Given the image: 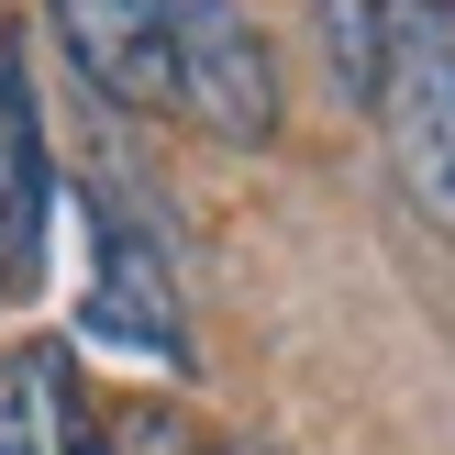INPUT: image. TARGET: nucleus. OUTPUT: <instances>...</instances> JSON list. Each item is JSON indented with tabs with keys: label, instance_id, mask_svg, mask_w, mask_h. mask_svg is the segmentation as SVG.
I'll return each mask as SVG.
<instances>
[{
	"label": "nucleus",
	"instance_id": "6",
	"mask_svg": "<svg viewBox=\"0 0 455 455\" xmlns=\"http://www.w3.org/2000/svg\"><path fill=\"white\" fill-rule=\"evenodd\" d=\"M44 200H56V178H44L34 100H22V56H0V300L34 289L44 267Z\"/></svg>",
	"mask_w": 455,
	"mask_h": 455
},
{
	"label": "nucleus",
	"instance_id": "9",
	"mask_svg": "<svg viewBox=\"0 0 455 455\" xmlns=\"http://www.w3.org/2000/svg\"><path fill=\"white\" fill-rule=\"evenodd\" d=\"M444 34H455V0H444Z\"/></svg>",
	"mask_w": 455,
	"mask_h": 455
},
{
	"label": "nucleus",
	"instance_id": "2",
	"mask_svg": "<svg viewBox=\"0 0 455 455\" xmlns=\"http://www.w3.org/2000/svg\"><path fill=\"white\" fill-rule=\"evenodd\" d=\"M167 78L178 111H200V133L278 145V56L244 0H167Z\"/></svg>",
	"mask_w": 455,
	"mask_h": 455
},
{
	"label": "nucleus",
	"instance_id": "4",
	"mask_svg": "<svg viewBox=\"0 0 455 455\" xmlns=\"http://www.w3.org/2000/svg\"><path fill=\"white\" fill-rule=\"evenodd\" d=\"M78 56V78L123 111H167L178 78H167V0H44Z\"/></svg>",
	"mask_w": 455,
	"mask_h": 455
},
{
	"label": "nucleus",
	"instance_id": "3",
	"mask_svg": "<svg viewBox=\"0 0 455 455\" xmlns=\"http://www.w3.org/2000/svg\"><path fill=\"white\" fill-rule=\"evenodd\" d=\"M89 333L156 355V367H189V323H178V278L156 256V234L111 200H89Z\"/></svg>",
	"mask_w": 455,
	"mask_h": 455
},
{
	"label": "nucleus",
	"instance_id": "8",
	"mask_svg": "<svg viewBox=\"0 0 455 455\" xmlns=\"http://www.w3.org/2000/svg\"><path fill=\"white\" fill-rule=\"evenodd\" d=\"M212 455H256V444H212Z\"/></svg>",
	"mask_w": 455,
	"mask_h": 455
},
{
	"label": "nucleus",
	"instance_id": "7",
	"mask_svg": "<svg viewBox=\"0 0 455 455\" xmlns=\"http://www.w3.org/2000/svg\"><path fill=\"white\" fill-rule=\"evenodd\" d=\"M389 22H400V0H311V44H323V78L345 89L355 111L378 100V67H389Z\"/></svg>",
	"mask_w": 455,
	"mask_h": 455
},
{
	"label": "nucleus",
	"instance_id": "1",
	"mask_svg": "<svg viewBox=\"0 0 455 455\" xmlns=\"http://www.w3.org/2000/svg\"><path fill=\"white\" fill-rule=\"evenodd\" d=\"M378 145H389V178L434 234H455V34L444 0H400L389 22V67H378Z\"/></svg>",
	"mask_w": 455,
	"mask_h": 455
},
{
	"label": "nucleus",
	"instance_id": "5",
	"mask_svg": "<svg viewBox=\"0 0 455 455\" xmlns=\"http://www.w3.org/2000/svg\"><path fill=\"white\" fill-rule=\"evenodd\" d=\"M0 455H111L100 411L56 345H0Z\"/></svg>",
	"mask_w": 455,
	"mask_h": 455
}]
</instances>
